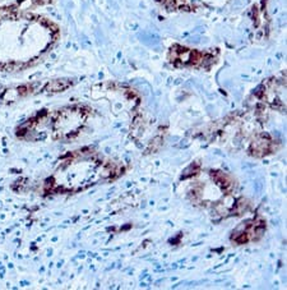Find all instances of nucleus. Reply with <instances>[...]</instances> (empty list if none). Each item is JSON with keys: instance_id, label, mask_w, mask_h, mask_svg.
<instances>
[{"instance_id": "f257e3e1", "label": "nucleus", "mask_w": 287, "mask_h": 290, "mask_svg": "<svg viewBox=\"0 0 287 290\" xmlns=\"http://www.w3.org/2000/svg\"><path fill=\"white\" fill-rule=\"evenodd\" d=\"M86 115L77 107H65L59 110L52 118V133L57 140L72 138L82 128Z\"/></svg>"}]
</instances>
